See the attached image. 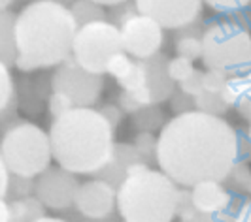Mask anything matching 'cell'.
I'll list each match as a JSON object with an SVG mask.
<instances>
[{
	"label": "cell",
	"mask_w": 251,
	"mask_h": 222,
	"mask_svg": "<svg viewBox=\"0 0 251 222\" xmlns=\"http://www.w3.org/2000/svg\"><path fill=\"white\" fill-rule=\"evenodd\" d=\"M246 75H248V81H250V89H251V70H248V72H246ZM251 98V96H250Z\"/></svg>",
	"instance_id": "48"
},
{
	"label": "cell",
	"mask_w": 251,
	"mask_h": 222,
	"mask_svg": "<svg viewBox=\"0 0 251 222\" xmlns=\"http://www.w3.org/2000/svg\"><path fill=\"white\" fill-rule=\"evenodd\" d=\"M53 158L75 175H97L112 158L115 130L93 108H74L53 119L50 128Z\"/></svg>",
	"instance_id": "3"
},
{
	"label": "cell",
	"mask_w": 251,
	"mask_h": 222,
	"mask_svg": "<svg viewBox=\"0 0 251 222\" xmlns=\"http://www.w3.org/2000/svg\"><path fill=\"white\" fill-rule=\"evenodd\" d=\"M202 62L226 75L251 70V32L223 19L206 26L202 36Z\"/></svg>",
	"instance_id": "6"
},
{
	"label": "cell",
	"mask_w": 251,
	"mask_h": 222,
	"mask_svg": "<svg viewBox=\"0 0 251 222\" xmlns=\"http://www.w3.org/2000/svg\"><path fill=\"white\" fill-rule=\"evenodd\" d=\"M132 66H134V59L128 53H125V51H119V53H115L112 59L108 61L106 74L112 75L113 79L119 83V81H123L126 75L132 72Z\"/></svg>",
	"instance_id": "24"
},
{
	"label": "cell",
	"mask_w": 251,
	"mask_h": 222,
	"mask_svg": "<svg viewBox=\"0 0 251 222\" xmlns=\"http://www.w3.org/2000/svg\"><path fill=\"white\" fill-rule=\"evenodd\" d=\"M15 98V81L10 72V66L0 62V111L6 110Z\"/></svg>",
	"instance_id": "29"
},
{
	"label": "cell",
	"mask_w": 251,
	"mask_h": 222,
	"mask_svg": "<svg viewBox=\"0 0 251 222\" xmlns=\"http://www.w3.org/2000/svg\"><path fill=\"white\" fill-rule=\"evenodd\" d=\"M136 10L157 21L164 30H177L197 21L202 13V0H134Z\"/></svg>",
	"instance_id": "12"
},
{
	"label": "cell",
	"mask_w": 251,
	"mask_h": 222,
	"mask_svg": "<svg viewBox=\"0 0 251 222\" xmlns=\"http://www.w3.org/2000/svg\"><path fill=\"white\" fill-rule=\"evenodd\" d=\"M15 121H17V98L13 100L6 110L0 111V130H6Z\"/></svg>",
	"instance_id": "40"
},
{
	"label": "cell",
	"mask_w": 251,
	"mask_h": 222,
	"mask_svg": "<svg viewBox=\"0 0 251 222\" xmlns=\"http://www.w3.org/2000/svg\"><path fill=\"white\" fill-rule=\"evenodd\" d=\"M177 185L161 170L148 168L117 186L115 207L123 222H172Z\"/></svg>",
	"instance_id": "4"
},
{
	"label": "cell",
	"mask_w": 251,
	"mask_h": 222,
	"mask_svg": "<svg viewBox=\"0 0 251 222\" xmlns=\"http://www.w3.org/2000/svg\"><path fill=\"white\" fill-rule=\"evenodd\" d=\"M115 201H117V188L97 177L79 185L74 207L85 219L104 221L112 217Z\"/></svg>",
	"instance_id": "13"
},
{
	"label": "cell",
	"mask_w": 251,
	"mask_h": 222,
	"mask_svg": "<svg viewBox=\"0 0 251 222\" xmlns=\"http://www.w3.org/2000/svg\"><path fill=\"white\" fill-rule=\"evenodd\" d=\"M123 51L119 28L108 21L77 26L72 44V59L91 74H106V64Z\"/></svg>",
	"instance_id": "7"
},
{
	"label": "cell",
	"mask_w": 251,
	"mask_h": 222,
	"mask_svg": "<svg viewBox=\"0 0 251 222\" xmlns=\"http://www.w3.org/2000/svg\"><path fill=\"white\" fill-rule=\"evenodd\" d=\"M93 2H97V4H100V6H115V4H119V2H125V0H93Z\"/></svg>",
	"instance_id": "44"
},
{
	"label": "cell",
	"mask_w": 251,
	"mask_h": 222,
	"mask_svg": "<svg viewBox=\"0 0 251 222\" xmlns=\"http://www.w3.org/2000/svg\"><path fill=\"white\" fill-rule=\"evenodd\" d=\"M134 149L138 151L140 158L146 164H153L157 162V137L151 132H138L134 141H132Z\"/></svg>",
	"instance_id": "27"
},
{
	"label": "cell",
	"mask_w": 251,
	"mask_h": 222,
	"mask_svg": "<svg viewBox=\"0 0 251 222\" xmlns=\"http://www.w3.org/2000/svg\"><path fill=\"white\" fill-rule=\"evenodd\" d=\"M0 156L10 173L36 179L53 160L50 134L34 123L15 121L0 137Z\"/></svg>",
	"instance_id": "5"
},
{
	"label": "cell",
	"mask_w": 251,
	"mask_h": 222,
	"mask_svg": "<svg viewBox=\"0 0 251 222\" xmlns=\"http://www.w3.org/2000/svg\"><path fill=\"white\" fill-rule=\"evenodd\" d=\"M117 106L121 108L123 113H130V115L142 108L138 102H136V98H134L130 92H126V90H121V94H119V98H117Z\"/></svg>",
	"instance_id": "39"
},
{
	"label": "cell",
	"mask_w": 251,
	"mask_h": 222,
	"mask_svg": "<svg viewBox=\"0 0 251 222\" xmlns=\"http://www.w3.org/2000/svg\"><path fill=\"white\" fill-rule=\"evenodd\" d=\"M238 160L236 130L223 117L189 111L176 115L157 137V164L177 186L223 183Z\"/></svg>",
	"instance_id": "1"
},
{
	"label": "cell",
	"mask_w": 251,
	"mask_h": 222,
	"mask_svg": "<svg viewBox=\"0 0 251 222\" xmlns=\"http://www.w3.org/2000/svg\"><path fill=\"white\" fill-rule=\"evenodd\" d=\"M202 77H204V70H197V68H195V72L189 75L187 79H183L181 83H177V85H179V90L185 92L187 96H193V98H195L197 94H201L202 90H204Z\"/></svg>",
	"instance_id": "35"
},
{
	"label": "cell",
	"mask_w": 251,
	"mask_h": 222,
	"mask_svg": "<svg viewBox=\"0 0 251 222\" xmlns=\"http://www.w3.org/2000/svg\"><path fill=\"white\" fill-rule=\"evenodd\" d=\"M250 192H251V190H250Z\"/></svg>",
	"instance_id": "50"
},
{
	"label": "cell",
	"mask_w": 251,
	"mask_h": 222,
	"mask_svg": "<svg viewBox=\"0 0 251 222\" xmlns=\"http://www.w3.org/2000/svg\"><path fill=\"white\" fill-rule=\"evenodd\" d=\"M221 98L225 100V104L228 108H240L246 100H250L251 96V89L250 81H248V75L238 74V75H228L223 90L219 92Z\"/></svg>",
	"instance_id": "19"
},
{
	"label": "cell",
	"mask_w": 251,
	"mask_h": 222,
	"mask_svg": "<svg viewBox=\"0 0 251 222\" xmlns=\"http://www.w3.org/2000/svg\"><path fill=\"white\" fill-rule=\"evenodd\" d=\"M199 211L195 209L193 203V196H191V188L189 186H177V196H176V217L181 222L189 221L197 215Z\"/></svg>",
	"instance_id": "30"
},
{
	"label": "cell",
	"mask_w": 251,
	"mask_h": 222,
	"mask_svg": "<svg viewBox=\"0 0 251 222\" xmlns=\"http://www.w3.org/2000/svg\"><path fill=\"white\" fill-rule=\"evenodd\" d=\"M191 196H193L195 209L199 213L214 215V213L225 211L230 205L232 192L219 181H202L191 186Z\"/></svg>",
	"instance_id": "15"
},
{
	"label": "cell",
	"mask_w": 251,
	"mask_h": 222,
	"mask_svg": "<svg viewBox=\"0 0 251 222\" xmlns=\"http://www.w3.org/2000/svg\"><path fill=\"white\" fill-rule=\"evenodd\" d=\"M236 145H238V162H251V137L246 130H236Z\"/></svg>",
	"instance_id": "37"
},
{
	"label": "cell",
	"mask_w": 251,
	"mask_h": 222,
	"mask_svg": "<svg viewBox=\"0 0 251 222\" xmlns=\"http://www.w3.org/2000/svg\"><path fill=\"white\" fill-rule=\"evenodd\" d=\"M244 201H246L244 198L234 196V194H232L230 205H228L225 211H221V213H214V215H208V213H197L193 219H189V221H185V222H232Z\"/></svg>",
	"instance_id": "26"
},
{
	"label": "cell",
	"mask_w": 251,
	"mask_h": 222,
	"mask_svg": "<svg viewBox=\"0 0 251 222\" xmlns=\"http://www.w3.org/2000/svg\"><path fill=\"white\" fill-rule=\"evenodd\" d=\"M123 51L132 59H150L161 53L164 44V28L148 15L136 13L123 26H119Z\"/></svg>",
	"instance_id": "11"
},
{
	"label": "cell",
	"mask_w": 251,
	"mask_h": 222,
	"mask_svg": "<svg viewBox=\"0 0 251 222\" xmlns=\"http://www.w3.org/2000/svg\"><path fill=\"white\" fill-rule=\"evenodd\" d=\"M15 13L10 10H0V62L6 66L15 64Z\"/></svg>",
	"instance_id": "17"
},
{
	"label": "cell",
	"mask_w": 251,
	"mask_h": 222,
	"mask_svg": "<svg viewBox=\"0 0 251 222\" xmlns=\"http://www.w3.org/2000/svg\"><path fill=\"white\" fill-rule=\"evenodd\" d=\"M168 57L157 53L150 59H134L132 72L117 85L130 92L140 106H157L172 96L176 83L168 75Z\"/></svg>",
	"instance_id": "8"
},
{
	"label": "cell",
	"mask_w": 251,
	"mask_h": 222,
	"mask_svg": "<svg viewBox=\"0 0 251 222\" xmlns=\"http://www.w3.org/2000/svg\"><path fill=\"white\" fill-rule=\"evenodd\" d=\"M70 12L77 26L106 21V8L93 0H75L70 6Z\"/></svg>",
	"instance_id": "20"
},
{
	"label": "cell",
	"mask_w": 251,
	"mask_h": 222,
	"mask_svg": "<svg viewBox=\"0 0 251 222\" xmlns=\"http://www.w3.org/2000/svg\"><path fill=\"white\" fill-rule=\"evenodd\" d=\"M36 222H70V221H66V219H59V217H44V219H40V221Z\"/></svg>",
	"instance_id": "45"
},
{
	"label": "cell",
	"mask_w": 251,
	"mask_h": 222,
	"mask_svg": "<svg viewBox=\"0 0 251 222\" xmlns=\"http://www.w3.org/2000/svg\"><path fill=\"white\" fill-rule=\"evenodd\" d=\"M15 0H0V10H8Z\"/></svg>",
	"instance_id": "46"
},
{
	"label": "cell",
	"mask_w": 251,
	"mask_h": 222,
	"mask_svg": "<svg viewBox=\"0 0 251 222\" xmlns=\"http://www.w3.org/2000/svg\"><path fill=\"white\" fill-rule=\"evenodd\" d=\"M50 83L51 90L63 92L74 102L75 108H93L104 90V77L83 70L72 59V55L59 66H55Z\"/></svg>",
	"instance_id": "9"
},
{
	"label": "cell",
	"mask_w": 251,
	"mask_h": 222,
	"mask_svg": "<svg viewBox=\"0 0 251 222\" xmlns=\"http://www.w3.org/2000/svg\"><path fill=\"white\" fill-rule=\"evenodd\" d=\"M74 108H75L74 102L68 98V96H64L63 92L51 90L50 98H48V111H50L51 119H57V117L68 113V111L74 110Z\"/></svg>",
	"instance_id": "32"
},
{
	"label": "cell",
	"mask_w": 251,
	"mask_h": 222,
	"mask_svg": "<svg viewBox=\"0 0 251 222\" xmlns=\"http://www.w3.org/2000/svg\"><path fill=\"white\" fill-rule=\"evenodd\" d=\"M202 2L208 8H212L214 12L225 13V15L242 12V10H246L251 4V0H202Z\"/></svg>",
	"instance_id": "33"
},
{
	"label": "cell",
	"mask_w": 251,
	"mask_h": 222,
	"mask_svg": "<svg viewBox=\"0 0 251 222\" xmlns=\"http://www.w3.org/2000/svg\"><path fill=\"white\" fill-rule=\"evenodd\" d=\"M97 111H99L102 117H104V119L110 123V126H112L113 130H115V128L121 124V121H123V115H125L117 104H102Z\"/></svg>",
	"instance_id": "38"
},
{
	"label": "cell",
	"mask_w": 251,
	"mask_h": 222,
	"mask_svg": "<svg viewBox=\"0 0 251 222\" xmlns=\"http://www.w3.org/2000/svg\"><path fill=\"white\" fill-rule=\"evenodd\" d=\"M168 100H170V108H172V111H174L176 115L195 111V98H193V96H187V94L181 92V90H176V89H174L172 96Z\"/></svg>",
	"instance_id": "36"
},
{
	"label": "cell",
	"mask_w": 251,
	"mask_h": 222,
	"mask_svg": "<svg viewBox=\"0 0 251 222\" xmlns=\"http://www.w3.org/2000/svg\"><path fill=\"white\" fill-rule=\"evenodd\" d=\"M248 134H250V137H251V123H250V126H248Z\"/></svg>",
	"instance_id": "49"
},
{
	"label": "cell",
	"mask_w": 251,
	"mask_h": 222,
	"mask_svg": "<svg viewBox=\"0 0 251 222\" xmlns=\"http://www.w3.org/2000/svg\"><path fill=\"white\" fill-rule=\"evenodd\" d=\"M193 72H195V64H193V61H189V59L174 57V59L168 61V75H170V79L174 83H181Z\"/></svg>",
	"instance_id": "31"
},
{
	"label": "cell",
	"mask_w": 251,
	"mask_h": 222,
	"mask_svg": "<svg viewBox=\"0 0 251 222\" xmlns=\"http://www.w3.org/2000/svg\"><path fill=\"white\" fill-rule=\"evenodd\" d=\"M226 79H228V75L223 74V72L206 68V70H204V77H202L204 90H208V92H221L226 83Z\"/></svg>",
	"instance_id": "34"
},
{
	"label": "cell",
	"mask_w": 251,
	"mask_h": 222,
	"mask_svg": "<svg viewBox=\"0 0 251 222\" xmlns=\"http://www.w3.org/2000/svg\"><path fill=\"white\" fill-rule=\"evenodd\" d=\"M195 110L202 111V113H206V115L223 117L230 108L225 104V100L221 98V94H219V92H208V90H202L201 94H197V96H195Z\"/></svg>",
	"instance_id": "23"
},
{
	"label": "cell",
	"mask_w": 251,
	"mask_h": 222,
	"mask_svg": "<svg viewBox=\"0 0 251 222\" xmlns=\"http://www.w3.org/2000/svg\"><path fill=\"white\" fill-rule=\"evenodd\" d=\"M8 179H10V172L6 168V164L0 156V198H6V190H8Z\"/></svg>",
	"instance_id": "41"
},
{
	"label": "cell",
	"mask_w": 251,
	"mask_h": 222,
	"mask_svg": "<svg viewBox=\"0 0 251 222\" xmlns=\"http://www.w3.org/2000/svg\"><path fill=\"white\" fill-rule=\"evenodd\" d=\"M148 168H151V166L140 158L138 151L134 149V145L121 141V143H115L112 158H110V162L102 168L100 172L97 173V177L117 188L126 177L144 172Z\"/></svg>",
	"instance_id": "14"
},
{
	"label": "cell",
	"mask_w": 251,
	"mask_h": 222,
	"mask_svg": "<svg viewBox=\"0 0 251 222\" xmlns=\"http://www.w3.org/2000/svg\"><path fill=\"white\" fill-rule=\"evenodd\" d=\"M77 25L68 6L34 0L15 17V68L34 72L55 68L72 55Z\"/></svg>",
	"instance_id": "2"
},
{
	"label": "cell",
	"mask_w": 251,
	"mask_h": 222,
	"mask_svg": "<svg viewBox=\"0 0 251 222\" xmlns=\"http://www.w3.org/2000/svg\"><path fill=\"white\" fill-rule=\"evenodd\" d=\"M223 185L232 188L234 192H250L251 190V166L246 162H234Z\"/></svg>",
	"instance_id": "22"
},
{
	"label": "cell",
	"mask_w": 251,
	"mask_h": 222,
	"mask_svg": "<svg viewBox=\"0 0 251 222\" xmlns=\"http://www.w3.org/2000/svg\"><path fill=\"white\" fill-rule=\"evenodd\" d=\"M206 25L201 21V17L189 25L176 30L174 36V47L177 57H183L189 61H197L202 57V36H204Z\"/></svg>",
	"instance_id": "16"
},
{
	"label": "cell",
	"mask_w": 251,
	"mask_h": 222,
	"mask_svg": "<svg viewBox=\"0 0 251 222\" xmlns=\"http://www.w3.org/2000/svg\"><path fill=\"white\" fill-rule=\"evenodd\" d=\"M0 222H10V201L0 198Z\"/></svg>",
	"instance_id": "43"
},
{
	"label": "cell",
	"mask_w": 251,
	"mask_h": 222,
	"mask_svg": "<svg viewBox=\"0 0 251 222\" xmlns=\"http://www.w3.org/2000/svg\"><path fill=\"white\" fill-rule=\"evenodd\" d=\"M79 185L75 173L61 166H50L34 179V196L46 205V209L66 211L74 207Z\"/></svg>",
	"instance_id": "10"
},
{
	"label": "cell",
	"mask_w": 251,
	"mask_h": 222,
	"mask_svg": "<svg viewBox=\"0 0 251 222\" xmlns=\"http://www.w3.org/2000/svg\"><path fill=\"white\" fill-rule=\"evenodd\" d=\"M132 123L140 132H155L161 130L164 124V113L155 106H142L138 111L132 113Z\"/></svg>",
	"instance_id": "21"
},
{
	"label": "cell",
	"mask_w": 251,
	"mask_h": 222,
	"mask_svg": "<svg viewBox=\"0 0 251 222\" xmlns=\"http://www.w3.org/2000/svg\"><path fill=\"white\" fill-rule=\"evenodd\" d=\"M46 217V205L36 196L10 201V222H36Z\"/></svg>",
	"instance_id": "18"
},
{
	"label": "cell",
	"mask_w": 251,
	"mask_h": 222,
	"mask_svg": "<svg viewBox=\"0 0 251 222\" xmlns=\"http://www.w3.org/2000/svg\"><path fill=\"white\" fill-rule=\"evenodd\" d=\"M26 196H34V179L32 177H23V175H13L10 173L8 179V190H6V200H21Z\"/></svg>",
	"instance_id": "25"
},
{
	"label": "cell",
	"mask_w": 251,
	"mask_h": 222,
	"mask_svg": "<svg viewBox=\"0 0 251 222\" xmlns=\"http://www.w3.org/2000/svg\"><path fill=\"white\" fill-rule=\"evenodd\" d=\"M232 222H251V200H246Z\"/></svg>",
	"instance_id": "42"
},
{
	"label": "cell",
	"mask_w": 251,
	"mask_h": 222,
	"mask_svg": "<svg viewBox=\"0 0 251 222\" xmlns=\"http://www.w3.org/2000/svg\"><path fill=\"white\" fill-rule=\"evenodd\" d=\"M136 13H138L136 4L130 2V0H125V2H119V4L110 6V8L106 10V21L119 28V26L125 25L132 15H136Z\"/></svg>",
	"instance_id": "28"
},
{
	"label": "cell",
	"mask_w": 251,
	"mask_h": 222,
	"mask_svg": "<svg viewBox=\"0 0 251 222\" xmlns=\"http://www.w3.org/2000/svg\"><path fill=\"white\" fill-rule=\"evenodd\" d=\"M53 2H59V4H64V6H68V8H70L75 0H53Z\"/></svg>",
	"instance_id": "47"
}]
</instances>
